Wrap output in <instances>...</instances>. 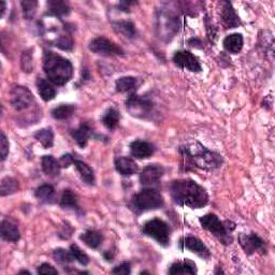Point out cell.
I'll use <instances>...</instances> for the list:
<instances>
[{
  "mask_svg": "<svg viewBox=\"0 0 275 275\" xmlns=\"http://www.w3.org/2000/svg\"><path fill=\"white\" fill-rule=\"evenodd\" d=\"M171 196L181 206L200 209L209 202L206 190L193 180H177L171 184Z\"/></svg>",
  "mask_w": 275,
  "mask_h": 275,
  "instance_id": "cell-1",
  "label": "cell"
},
{
  "mask_svg": "<svg viewBox=\"0 0 275 275\" xmlns=\"http://www.w3.org/2000/svg\"><path fill=\"white\" fill-rule=\"evenodd\" d=\"M43 68L48 80L58 86L65 85L73 76L72 64L61 55L49 51L43 55Z\"/></svg>",
  "mask_w": 275,
  "mask_h": 275,
  "instance_id": "cell-2",
  "label": "cell"
},
{
  "mask_svg": "<svg viewBox=\"0 0 275 275\" xmlns=\"http://www.w3.org/2000/svg\"><path fill=\"white\" fill-rule=\"evenodd\" d=\"M191 159L196 168H200L203 170H214L217 169L224 162L223 158L216 153H213L209 149H206L200 143H196L195 145L187 146Z\"/></svg>",
  "mask_w": 275,
  "mask_h": 275,
  "instance_id": "cell-3",
  "label": "cell"
},
{
  "mask_svg": "<svg viewBox=\"0 0 275 275\" xmlns=\"http://www.w3.org/2000/svg\"><path fill=\"white\" fill-rule=\"evenodd\" d=\"M132 204L138 211L155 210L163 205V199L156 188H145L133 197Z\"/></svg>",
  "mask_w": 275,
  "mask_h": 275,
  "instance_id": "cell-4",
  "label": "cell"
},
{
  "mask_svg": "<svg viewBox=\"0 0 275 275\" xmlns=\"http://www.w3.org/2000/svg\"><path fill=\"white\" fill-rule=\"evenodd\" d=\"M200 224L204 229L209 230L213 236L217 238L222 244L228 245L232 242L233 239L230 235V231L215 214H206L200 217Z\"/></svg>",
  "mask_w": 275,
  "mask_h": 275,
  "instance_id": "cell-5",
  "label": "cell"
},
{
  "mask_svg": "<svg viewBox=\"0 0 275 275\" xmlns=\"http://www.w3.org/2000/svg\"><path fill=\"white\" fill-rule=\"evenodd\" d=\"M142 232L145 236L151 237L157 243L162 246H168L170 241V229L166 222L154 218L144 224Z\"/></svg>",
  "mask_w": 275,
  "mask_h": 275,
  "instance_id": "cell-6",
  "label": "cell"
},
{
  "mask_svg": "<svg viewBox=\"0 0 275 275\" xmlns=\"http://www.w3.org/2000/svg\"><path fill=\"white\" fill-rule=\"evenodd\" d=\"M11 104L16 111H23L30 107L35 103V98H33L31 91L24 86H14L11 89Z\"/></svg>",
  "mask_w": 275,
  "mask_h": 275,
  "instance_id": "cell-7",
  "label": "cell"
},
{
  "mask_svg": "<svg viewBox=\"0 0 275 275\" xmlns=\"http://www.w3.org/2000/svg\"><path fill=\"white\" fill-rule=\"evenodd\" d=\"M126 106L131 115L139 119H144L151 113L153 109V103L151 100L146 98L140 97L138 95H131L127 100Z\"/></svg>",
  "mask_w": 275,
  "mask_h": 275,
  "instance_id": "cell-8",
  "label": "cell"
},
{
  "mask_svg": "<svg viewBox=\"0 0 275 275\" xmlns=\"http://www.w3.org/2000/svg\"><path fill=\"white\" fill-rule=\"evenodd\" d=\"M89 49L93 53L104 55V56H114L123 55V49L116 45L114 42H111L106 38H96L89 43Z\"/></svg>",
  "mask_w": 275,
  "mask_h": 275,
  "instance_id": "cell-9",
  "label": "cell"
},
{
  "mask_svg": "<svg viewBox=\"0 0 275 275\" xmlns=\"http://www.w3.org/2000/svg\"><path fill=\"white\" fill-rule=\"evenodd\" d=\"M239 243L248 256L255 254L256 252H265V244L263 240L255 233H251V235L241 233V235H239Z\"/></svg>",
  "mask_w": 275,
  "mask_h": 275,
  "instance_id": "cell-10",
  "label": "cell"
},
{
  "mask_svg": "<svg viewBox=\"0 0 275 275\" xmlns=\"http://www.w3.org/2000/svg\"><path fill=\"white\" fill-rule=\"evenodd\" d=\"M173 63L181 69H186L191 72L201 71V65H200L199 60L193 53L188 51L177 52L173 56Z\"/></svg>",
  "mask_w": 275,
  "mask_h": 275,
  "instance_id": "cell-11",
  "label": "cell"
},
{
  "mask_svg": "<svg viewBox=\"0 0 275 275\" xmlns=\"http://www.w3.org/2000/svg\"><path fill=\"white\" fill-rule=\"evenodd\" d=\"M163 174V170L161 167L157 164L146 166L141 172L140 181L141 184L147 188H154V186L159 184V181Z\"/></svg>",
  "mask_w": 275,
  "mask_h": 275,
  "instance_id": "cell-12",
  "label": "cell"
},
{
  "mask_svg": "<svg viewBox=\"0 0 275 275\" xmlns=\"http://www.w3.org/2000/svg\"><path fill=\"white\" fill-rule=\"evenodd\" d=\"M180 247L186 248L188 251L195 253L196 255L200 256L203 259H207L210 257V251L207 248L201 240H199L193 236L182 238L180 240Z\"/></svg>",
  "mask_w": 275,
  "mask_h": 275,
  "instance_id": "cell-13",
  "label": "cell"
},
{
  "mask_svg": "<svg viewBox=\"0 0 275 275\" xmlns=\"http://www.w3.org/2000/svg\"><path fill=\"white\" fill-rule=\"evenodd\" d=\"M221 10V19L222 23L226 28L238 27L241 25V21L239 20L236 11L233 10V7L229 2H225L222 4Z\"/></svg>",
  "mask_w": 275,
  "mask_h": 275,
  "instance_id": "cell-14",
  "label": "cell"
},
{
  "mask_svg": "<svg viewBox=\"0 0 275 275\" xmlns=\"http://www.w3.org/2000/svg\"><path fill=\"white\" fill-rule=\"evenodd\" d=\"M155 152V147L142 140H136L130 144V153L133 157L138 159H144V158L151 157Z\"/></svg>",
  "mask_w": 275,
  "mask_h": 275,
  "instance_id": "cell-15",
  "label": "cell"
},
{
  "mask_svg": "<svg viewBox=\"0 0 275 275\" xmlns=\"http://www.w3.org/2000/svg\"><path fill=\"white\" fill-rule=\"evenodd\" d=\"M115 168L122 176H132L138 172L139 167L128 157H119L115 159Z\"/></svg>",
  "mask_w": 275,
  "mask_h": 275,
  "instance_id": "cell-16",
  "label": "cell"
},
{
  "mask_svg": "<svg viewBox=\"0 0 275 275\" xmlns=\"http://www.w3.org/2000/svg\"><path fill=\"white\" fill-rule=\"evenodd\" d=\"M2 237L8 242H18L21 238L19 227L9 219H5L2 223Z\"/></svg>",
  "mask_w": 275,
  "mask_h": 275,
  "instance_id": "cell-17",
  "label": "cell"
},
{
  "mask_svg": "<svg viewBox=\"0 0 275 275\" xmlns=\"http://www.w3.org/2000/svg\"><path fill=\"white\" fill-rule=\"evenodd\" d=\"M41 166H42L43 172L49 178H55L61 172L60 162L52 156L47 155L41 158Z\"/></svg>",
  "mask_w": 275,
  "mask_h": 275,
  "instance_id": "cell-18",
  "label": "cell"
},
{
  "mask_svg": "<svg viewBox=\"0 0 275 275\" xmlns=\"http://www.w3.org/2000/svg\"><path fill=\"white\" fill-rule=\"evenodd\" d=\"M224 47L229 53L238 54L243 47V37L241 33H232L224 40Z\"/></svg>",
  "mask_w": 275,
  "mask_h": 275,
  "instance_id": "cell-19",
  "label": "cell"
},
{
  "mask_svg": "<svg viewBox=\"0 0 275 275\" xmlns=\"http://www.w3.org/2000/svg\"><path fill=\"white\" fill-rule=\"evenodd\" d=\"M47 9L48 15L58 16V18H63L70 13V8L63 0H49L47 2Z\"/></svg>",
  "mask_w": 275,
  "mask_h": 275,
  "instance_id": "cell-20",
  "label": "cell"
},
{
  "mask_svg": "<svg viewBox=\"0 0 275 275\" xmlns=\"http://www.w3.org/2000/svg\"><path fill=\"white\" fill-rule=\"evenodd\" d=\"M91 133L93 132H91V129L88 125L82 124L78 129L71 131V136L76 140V142L80 145V147L84 148L88 142L89 138L91 137Z\"/></svg>",
  "mask_w": 275,
  "mask_h": 275,
  "instance_id": "cell-21",
  "label": "cell"
},
{
  "mask_svg": "<svg viewBox=\"0 0 275 275\" xmlns=\"http://www.w3.org/2000/svg\"><path fill=\"white\" fill-rule=\"evenodd\" d=\"M170 274H196L197 269L193 261L190 260H183L178 261L171 265L169 270Z\"/></svg>",
  "mask_w": 275,
  "mask_h": 275,
  "instance_id": "cell-22",
  "label": "cell"
},
{
  "mask_svg": "<svg viewBox=\"0 0 275 275\" xmlns=\"http://www.w3.org/2000/svg\"><path fill=\"white\" fill-rule=\"evenodd\" d=\"M74 164H76L77 170L79 171L83 182L86 183L88 185H94L95 184L94 170L91 169L88 164L81 160H74Z\"/></svg>",
  "mask_w": 275,
  "mask_h": 275,
  "instance_id": "cell-23",
  "label": "cell"
},
{
  "mask_svg": "<svg viewBox=\"0 0 275 275\" xmlns=\"http://www.w3.org/2000/svg\"><path fill=\"white\" fill-rule=\"evenodd\" d=\"M39 201L43 203H51L55 200V189L52 185L44 184L37 188L35 193Z\"/></svg>",
  "mask_w": 275,
  "mask_h": 275,
  "instance_id": "cell-24",
  "label": "cell"
},
{
  "mask_svg": "<svg viewBox=\"0 0 275 275\" xmlns=\"http://www.w3.org/2000/svg\"><path fill=\"white\" fill-rule=\"evenodd\" d=\"M81 240L91 248H98L102 242V236L96 230H87L81 235Z\"/></svg>",
  "mask_w": 275,
  "mask_h": 275,
  "instance_id": "cell-25",
  "label": "cell"
},
{
  "mask_svg": "<svg viewBox=\"0 0 275 275\" xmlns=\"http://www.w3.org/2000/svg\"><path fill=\"white\" fill-rule=\"evenodd\" d=\"M38 90L41 98H42L44 101H49V100L54 99L56 96V89L51 83L46 80H39Z\"/></svg>",
  "mask_w": 275,
  "mask_h": 275,
  "instance_id": "cell-26",
  "label": "cell"
},
{
  "mask_svg": "<svg viewBox=\"0 0 275 275\" xmlns=\"http://www.w3.org/2000/svg\"><path fill=\"white\" fill-rule=\"evenodd\" d=\"M119 122H120V113L118 110H115L114 107L107 109L102 116V124L110 130H113L116 126H118Z\"/></svg>",
  "mask_w": 275,
  "mask_h": 275,
  "instance_id": "cell-27",
  "label": "cell"
},
{
  "mask_svg": "<svg viewBox=\"0 0 275 275\" xmlns=\"http://www.w3.org/2000/svg\"><path fill=\"white\" fill-rule=\"evenodd\" d=\"M35 138L44 148L52 147L54 144V133L49 128L40 129L35 133Z\"/></svg>",
  "mask_w": 275,
  "mask_h": 275,
  "instance_id": "cell-28",
  "label": "cell"
},
{
  "mask_svg": "<svg viewBox=\"0 0 275 275\" xmlns=\"http://www.w3.org/2000/svg\"><path fill=\"white\" fill-rule=\"evenodd\" d=\"M18 190H19V182L15 179L9 178V177L3 179L2 185H0V195H2L3 197L12 195Z\"/></svg>",
  "mask_w": 275,
  "mask_h": 275,
  "instance_id": "cell-29",
  "label": "cell"
},
{
  "mask_svg": "<svg viewBox=\"0 0 275 275\" xmlns=\"http://www.w3.org/2000/svg\"><path fill=\"white\" fill-rule=\"evenodd\" d=\"M61 206L62 207H70L73 210H79V205L77 202V196L70 189H65L61 198Z\"/></svg>",
  "mask_w": 275,
  "mask_h": 275,
  "instance_id": "cell-30",
  "label": "cell"
},
{
  "mask_svg": "<svg viewBox=\"0 0 275 275\" xmlns=\"http://www.w3.org/2000/svg\"><path fill=\"white\" fill-rule=\"evenodd\" d=\"M136 85L137 79L133 77H123L115 83L116 90H118L119 93H127V91L135 88Z\"/></svg>",
  "mask_w": 275,
  "mask_h": 275,
  "instance_id": "cell-31",
  "label": "cell"
},
{
  "mask_svg": "<svg viewBox=\"0 0 275 275\" xmlns=\"http://www.w3.org/2000/svg\"><path fill=\"white\" fill-rule=\"evenodd\" d=\"M74 112V106L72 104H63L55 107L52 111V116L56 120H67L69 119L70 116Z\"/></svg>",
  "mask_w": 275,
  "mask_h": 275,
  "instance_id": "cell-32",
  "label": "cell"
},
{
  "mask_svg": "<svg viewBox=\"0 0 275 275\" xmlns=\"http://www.w3.org/2000/svg\"><path fill=\"white\" fill-rule=\"evenodd\" d=\"M115 28L118 29L120 32H122L124 36H126L128 38H133L136 35V28L135 25H133L129 21H121L115 23Z\"/></svg>",
  "mask_w": 275,
  "mask_h": 275,
  "instance_id": "cell-33",
  "label": "cell"
},
{
  "mask_svg": "<svg viewBox=\"0 0 275 275\" xmlns=\"http://www.w3.org/2000/svg\"><path fill=\"white\" fill-rule=\"evenodd\" d=\"M53 257L57 263L68 264L74 260L71 252L66 251L64 248H56L53 252Z\"/></svg>",
  "mask_w": 275,
  "mask_h": 275,
  "instance_id": "cell-34",
  "label": "cell"
},
{
  "mask_svg": "<svg viewBox=\"0 0 275 275\" xmlns=\"http://www.w3.org/2000/svg\"><path fill=\"white\" fill-rule=\"evenodd\" d=\"M21 5L23 8L24 18L26 20H31L36 14L38 3L35 2V0H24V2L21 3Z\"/></svg>",
  "mask_w": 275,
  "mask_h": 275,
  "instance_id": "cell-35",
  "label": "cell"
},
{
  "mask_svg": "<svg viewBox=\"0 0 275 275\" xmlns=\"http://www.w3.org/2000/svg\"><path fill=\"white\" fill-rule=\"evenodd\" d=\"M70 252H71V254H72L74 259L78 260L81 264H83V265L88 264V262H89L88 256L84 252H83L78 245L72 244L70 246Z\"/></svg>",
  "mask_w": 275,
  "mask_h": 275,
  "instance_id": "cell-36",
  "label": "cell"
},
{
  "mask_svg": "<svg viewBox=\"0 0 275 275\" xmlns=\"http://www.w3.org/2000/svg\"><path fill=\"white\" fill-rule=\"evenodd\" d=\"M54 45L61 49H65V51H71L73 47V41L70 36H62L55 40Z\"/></svg>",
  "mask_w": 275,
  "mask_h": 275,
  "instance_id": "cell-37",
  "label": "cell"
},
{
  "mask_svg": "<svg viewBox=\"0 0 275 275\" xmlns=\"http://www.w3.org/2000/svg\"><path fill=\"white\" fill-rule=\"evenodd\" d=\"M21 66L24 72H31L32 71V54H31V49H28V51H25L22 55L21 58Z\"/></svg>",
  "mask_w": 275,
  "mask_h": 275,
  "instance_id": "cell-38",
  "label": "cell"
},
{
  "mask_svg": "<svg viewBox=\"0 0 275 275\" xmlns=\"http://www.w3.org/2000/svg\"><path fill=\"white\" fill-rule=\"evenodd\" d=\"M0 151H2V160H5L9 154V141L5 133H2V137H0Z\"/></svg>",
  "mask_w": 275,
  "mask_h": 275,
  "instance_id": "cell-39",
  "label": "cell"
},
{
  "mask_svg": "<svg viewBox=\"0 0 275 275\" xmlns=\"http://www.w3.org/2000/svg\"><path fill=\"white\" fill-rule=\"evenodd\" d=\"M38 273L40 275H52V274H58L57 270L54 269L52 265H49L48 263H43L41 264L38 268Z\"/></svg>",
  "mask_w": 275,
  "mask_h": 275,
  "instance_id": "cell-40",
  "label": "cell"
},
{
  "mask_svg": "<svg viewBox=\"0 0 275 275\" xmlns=\"http://www.w3.org/2000/svg\"><path fill=\"white\" fill-rule=\"evenodd\" d=\"M74 160L76 159H74L71 154H65L58 159V162H60L61 168H68L69 166L74 163Z\"/></svg>",
  "mask_w": 275,
  "mask_h": 275,
  "instance_id": "cell-41",
  "label": "cell"
},
{
  "mask_svg": "<svg viewBox=\"0 0 275 275\" xmlns=\"http://www.w3.org/2000/svg\"><path fill=\"white\" fill-rule=\"evenodd\" d=\"M131 272V268H130V263L128 262H124L118 266H115V268L112 270V273L114 274H129Z\"/></svg>",
  "mask_w": 275,
  "mask_h": 275,
  "instance_id": "cell-42",
  "label": "cell"
},
{
  "mask_svg": "<svg viewBox=\"0 0 275 275\" xmlns=\"http://www.w3.org/2000/svg\"><path fill=\"white\" fill-rule=\"evenodd\" d=\"M6 12V3L4 0H0V18H3Z\"/></svg>",
  "mask_w": 275,
  "mask_h": 275,
  "instance_id": "cell-43",
  "label": "cell"
}]
</instances>
